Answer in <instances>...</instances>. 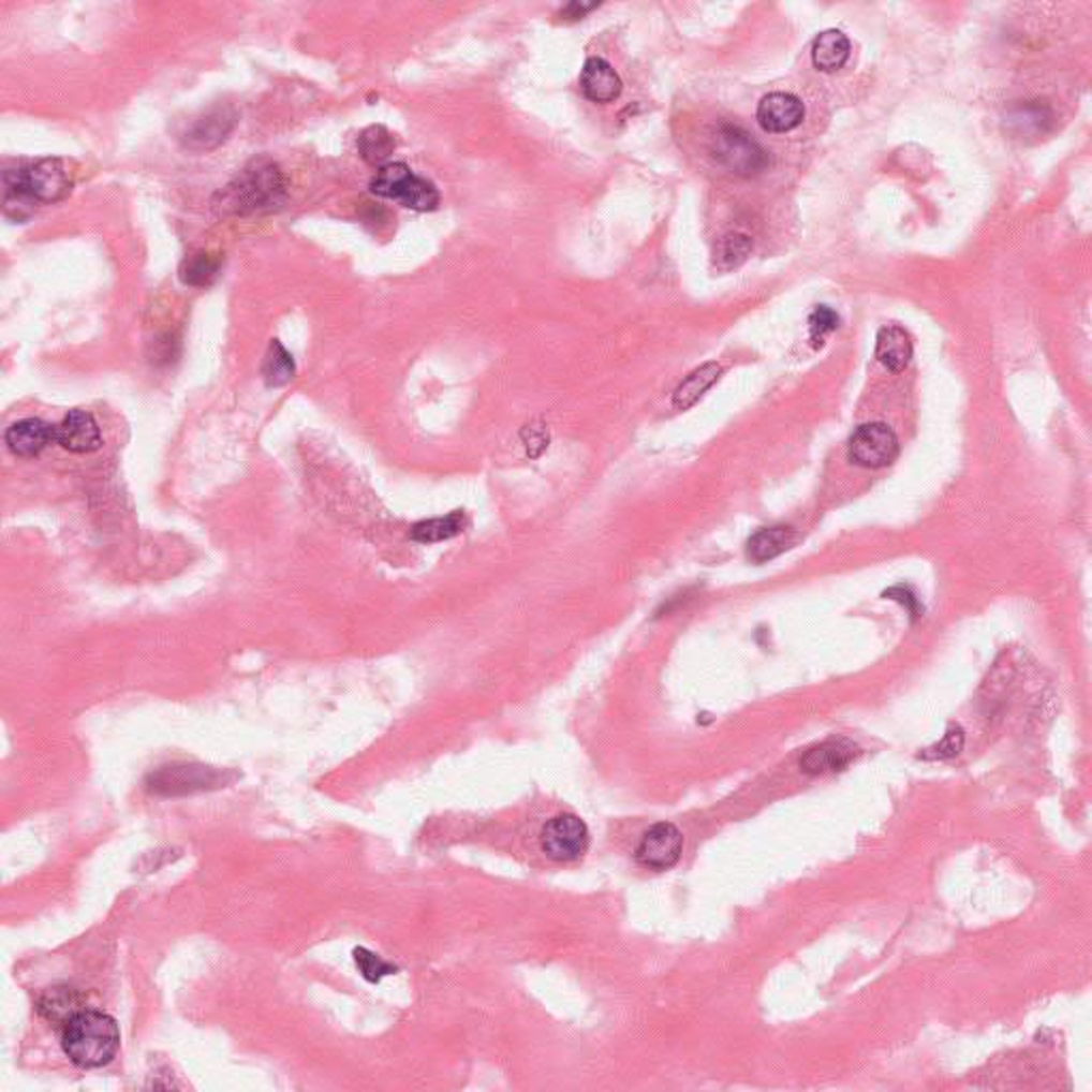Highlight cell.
I'll use <instances>...</instances> for the list:
<instances>
[{
    "label": "cell",
    "mask_w": 1092,
    "mask_h": 1092,
    "mask_svg": "<svg viewBox=\"0 0 1092 1092\" xmlns=\"http://www.w3.org/2000/svg\"><path fill=\"white\" fill-rule=\"evenodd\" d=\"M4 213L11 220L28 218L39 203L62 201L71 192V174L62 159H41L26 167L4 169Z\"/></svg>",
    "instance_id": "cell-1"
},
{
    "label": "cell",
    "mask_w": 1092,
    "mask_h": 1092,
    "mask_svg": "<svg viewBox=\"0 0 1092 1092\" xmlns=\"http://www.w3.org/2000/svg\"><path fill=\"white\" fill-rule=\"evenodd\" d=\"M286 178L278 163L267 157L252 159L216 196V209L222 213L271 211L286 198Z\"/></svg>",
    "instance_id": "cell-2"
},
{
    "label": "cell",
    "mask_w": 1092,
    "mask_h": 1092,
    "mask_svg": "<svg viewBox=\"0 0 1092 1092\" xmlns=\"http://www.w3.org/2000/svg\"><path fill=\"white\" fill-rule=\"evenodd\" d=\"M58 1035L64 1054L79 1069L105 1067L120 1050L118 1022L94 1009H82L60 1029Z\"/></svg>",
    "instance_id": "cell-3"
},
{
    "label": "cell",
    "mask_w": 1092,
    "mask_h": 1092,
    "mask_svg": "<svg viewBox=\"0 0 1092 1092\" xmlns=\"http://www.w3.org/2000/svg\"><path fill=\"white\" fill-rule=\"evenodd\" d=\"M369 190L375 196L397 201L416 211H433L440 203L436 183L416 176L405 163H386L380 167L369 182Z\"/></svg>",
    "instance_id": "cell-4"
},
{
    "label": "cell",
    "mask_w": 1092,
    "mask_h": 1092,
    "mask_svg": "<svg viewBox=\"0 0 1092 1092\" xmlns=\"http://www.w3.org/2000/svg\"><path fill=\"white\" fill-rule=\"evenodd\" d=\"M711 152L726 169L742 178H753L768 167L764 148L736 124L724 122L711 137Z\"/></svg>",
    "instance_id": "cell-5"
},
{
    "label": "cell",
    "mask_w": 1092,
    "mask_h": 1092,
    "mask_svg": "<svg viewBox=\"0 0 1092 1092\" xmlns=\"http://www.w3.org/2000/svg\"><path fill=\"white\" fill-rule=\"evenodd\" d=\"M541 845L550 860H578L589 847V828L580 817L572 813H559L546 822L541 832Z\"/></svg>",
    "instance_id": "cell-6"
},
{
    "label": "cell",
    "mask_w": 1092,
    "mask_h": 1092,
    "mask_svg": "<svg viewBox=\"0 0 1092 1092\" xmlns=\"http://www.w3.org/2000/svg\"><path fill=\"white\" fill-rule=\"evenodd\" d=\"M899 457V438L884 423H867L850 438V459L869 470L890 466Z\"/></svg>",
    "instance_id": "cell-7"
},
{
    "label": "cell",
    "mask_w": 1092,
    "mask_h": 1092,
    "mask_svg": "<svg viewBox=\"0 0 1092 1092\" xmlns=\"http://www.w3.org/2000/svg\"><path fill=\"white\" fill-rule=\"evenodd\" d=\"M683 854V835L681 830L670 822H660L651 826L638 847H636V860L640 867L649 871H668L673 869Z\"/></svg>",
    "instance_id": "cell-8"
},
{
    "label": "cell",
    "mask_w": 1092,
    "mask_h": 1092,
    "mask_svg": "<svg viewBox=\"0 0 1092 1092\" xmlns=\"http://www.w3.org/2000/svg\"><path fill=\"white\" fill-rule=\"evenodd\" d=\"M237 114L228 105H216L196 116L183 131L182 142L190 150H211L220 146L235 129Z\"/></svg>",
    "instance_id": "cell-9"
},
{
    "label": "cell",
    "mask_w": 1092,
    "mask_h": 1092,
    "mask_svg": "<svg viewBox=\"0 0 1092 1092\" xmlns=\"http://www.w3.org/2000/svg\"><path fill=\"white\" fill-rule=\"evenodd\" d=\"M56 444L69 453L88 455L103 446L101 427L86 410H71L60 425H56Z\"/></svg>",
    "instance_id": "cell-10"
},
{
    "label": "cell",
    "mask_w": 1092,
    "mask_h": 1092,
    "mask_svg": "<svg viewBox=\"0 0 1092 1092\" xmlns=\"http://www.w3.org/2000/svg\"><path fill=\"white\" fill-rule=\"evenodd\" d=\"M805 120V105L796 94L770 92L757 105V122L766 133H790Z\"/></svg>",
    "instance_id": "cell-11"
},
{
    "label": "cell",
    "mask_w": 1092,
    "mask_h": 1092,
    "mask_svg": "<svg viewBox=\"0 0 1092 1092\" xmlns=\"http://www.w3.org/2000/svg\"><path fill=\"white\" fill-rule=\"evenodd\" d=\"M858 755H860V749L856 742H852L847 738H832V740L811 747L800 757V768L807 774L837 772V770H845Z\"/></svg>",
    "instance_id": "cell-12"
},
{
    "label": "cell",
    "mask_w": 1092,
    "mask_h": 1092,
    "mask_svg": "<svg viewBox=\"0 0 1092 1092\" xmlns=\"http://www.w3.org/2000/svg\"><path fill=\"white\" fill-rule=\"evenodd\" d=\"M4 442L13 455L30 459L56 442V425L41 418H24L6 429Z\"/></svg>",
    "instance_id": "cell-13"
},
{
    "label": "cell",
    "mask_w": 1092,
    "mask_h": 1092,
    "mask_svg": "<svg viewBox=\"0 0 1092 1092\" xmlns=\"http://www.w3.org/2000/svg\"><path fill=\"white\" fill-rule=\"evenodd\" d=\"M218 783V774L207 766H165L150 779L159 794H186Z\"/></svg>",
    "instance_id": "cell-14"
},
{
    "label": "cell",
    "mask_w": 1092,
    "mask_h": 1092,
    "mask_svg": "<svg viewBox=\"0 0 1092 1092\" xmlns=\"http://www.w3.org/2000/svg\"><path fill=\"white\" fill-rule=\"evenodd\" d=\"M621 77L604 58H589L580 71V90L591 103H610L621 94Z\"/></svg>",
    "instance_id": "cell-15"
},
{
    "label": "cell",
    "mask_w": 1092,
    "mask_h": 1092,
    "mask_svg": "<svg viewBox=\"0 0 1092 1092\" xmlns=\"http://www.w3.org/2000/svg\"><path fill=\"white\" fill-rule=\"evenodd\" d=\"M84 1009V997L69 986H54L45 990L36 1001V1012L45 1018L56 1033Z\"/></svg>",
    "instance_id": "cell-16"
},
{
    "label": "cell",
    "mask_w": 1092,
    "mask_h": 1092,
    "mask_svg": "<svg viewBox=\"0 0 1092 1092\" xmlns=\"http://www.w3.org/2000/svg\"><path fill=\"white\" fill-rule=\"evenodd\" d=\"M875 355H877L880 364L884 365L886 369H890L892 373L905 371L907 365L911 364V357H913L910 334L899 325H886L877 334Z\"/></svg>",
    "instance_id": "cell-17"
},
{
    "label": "cell",
    "mask_w": 1092,
    "mask_h": 1092,
    "mask_svg": "<svg viewBox=\"0 0 1092 1092\" xmlns=\"http://www.w3.org/2000/svg\"><path fill=\"white\" fill-rule=\"evenodd\" d=\"M796 541H798V534L787 526L764 528L749 538L747 555L753 563H766V561L781 557L790 548H794Z\"/></svg>",
    "instance_id": "cell-18"
},
{
    "label": "cell",
    "mask_w": 1092,
    "mask_h": 1092,
    "mask_svg": "<svg viewBox=\"0 0 1092 1092\" xmlns=\"http://www.w3.org/2000/svg\"><path fill=\"white\" fill-rule=\"evenodd\" d=\"M852 54V43L841 30H824L813 41V64L822 73H835L845 67Z\"/></svg>",
    "instance_id": "cell-19"
},
{
    "label": "cell",
    "mask_w": 1092,
    "mask_h": 1092,
    "mask_svg": "<svg viewBox=\"0 0 1092 1092\" xmlns=\"http://www.w3.org/2000/svg\"><path fill=\"white\" fill-rule=\"evenodd\" d=\"M722 375V365L718 364H705L698 369H694L675 390L673 395V403L677 410H690L692 405L698 403V399L720 380Z\"/></svg>",
    "instance_id": "cell-20"
},
{
    "label": "cell",
    "mask_w": 1092,
    "mask_h": 1092,
    "mask_svg": "<svg viewBox=\"0 0 1092 1092\" xmlns=\"http://www.w3.org/2000/svg\"><path fill=\"white\" fill-rule=\"evenodd\" d=\"M220 269H222V256L201 250V252H194L183 259L182 265H180V280L186 286L205 289L218 280Z\"/></svg>",
    "instance_id": "cell-21"
},
{
    "label": "cell",
    "mask_w": 1092,
    "mask_h": 1092,
    "mask_svg": "<svg viewBox=\"0 0 1092 1092\" xmlns=\"http://www.w3.org/2000/svg\"><path fill=\"white\" fill-rule=\"evenodd\" d=\"M397 148V142H395V135L382 127V124H373V127H367L361 137H359V154L364 159L367 165L371 167H384L386 161L390 159V154L395 152Z\"/></svg>",
    "instance_id": "cell-22"
},
{
    "label": "cell",
    "mask_w": 1092,
    "mask_h": 1092,
    "mask_svg": "<svg viewBox=\"0 0 1092 1092\" xmlns=\"http://www.w3.org/2000/svg\"><path fill=\"white\" fill-rule=\"evenodd\" d=\"M461 530H463V513L455 511L446 517H436V519L416 523L410 532V538L420 545H433V543H444V541L455 538L457 534H461Z\"/></svg>",
    "instance_id": "cell-23"
},
{
    "label": "cell",
    "mask_w": 1092,
    "mask_h": 1092,
    "mask_svg": "<svg viewBox=\"0 0 1092 1092\" xmlns=\"http://www.w3.org/2000/svg\"><path fill=\"white\" fill-rule=\"evenodd\" d=\"M295 359L293 355L282 346L280 340H271L269 351L263 361V378L267 386H284L295 378Z\"/></svg>",
    "instance_id": "cell-24"
},
{
    "label": "cell",
    "mask_w": 1092,
    "mask_h": 1092,
    "mask_svg": "<svg viewBox=\"0 0 1092 1092\" xmlns=\"http://www.w3.org/2000/svg\"><path fill=\"white\" fill-rule=\"evenodd\" d=\"M753 244L747 235L742 233H728L720 239L718 244V250H715V263L720 265V269H734L738 265H742L751 252Z\"/></svg>",
    "instance_id": "cell-25"
},
{
    "label": "cell",
    "mask_w": 1092,
    "mask_h": 1092,
    "mask_svg": "<svg viewBox=\"0 0 1092 1092\" xmlns=\"http://www.w3.org/2000/svg\"><path fill=\"white\" fill-rule=\"evenodd\" d=\"M353 954H355V962H357V966H359L361 975H364L367 982H371V984H375V982H380L382 977H386V975H390V973H395V971H397V966H393L390 962L382 960L378 954H371V951H369V949H365V947H357Z\"/></svg>",
    "instance_id": "cell-26"
},
{
    "label": "cell",
    "mask_w": 1092,
    "mask_h": 1092,
    "mask_svg": "<svg viewBox=\"0 0 1092 1092\" xmlns=\"http://www.w3.org/2000/svg\"><path fill=\"white\" fill-rule=\"evenodd\" d=\"M837 327H839V314H837L832 308H828V306H817V308L813 310L811 319H809L811 342H813L815 346H820V344H822V340H824L828 334L837 331Z\"/></svg>",
    "instance_id": "cell-27"
},
{
    "label": "cell",
    "mask_w": 1092,
    "mask_h": 1092,
    "mask_svg": "<svg viewBox=\"0 0 1092 1092\" xmlns=\"http://www.w3.org/2000/svg\"><path fill=\"white\" fill-rule=\"evenodd\" d=\"M964 747V732L956 726L945 732V736L930 749H926L921 753L924 759H949V757H956Z\"/></svg>",
    "instance_id": "cell-28"
},
{
    "label": "cell",
    "mask_w": 1092,
    "mask_h": 1092,
    "mask_svg": "<svg viewBox=\"0 0 1092 1092\" xmlns=\"http://www.w3.org/2000/svg\"><path fill=\"white\" fill-rule=\"evenodd\" d=\"M521 438H523V444H526V451L532 459L541 457L548 448V425L543 420H534L530 425L523 427L521 431Z\"/></svg>",
    "instance_id": "cell-29"
},
{
    "label": "cell",
    "mask_w": 1092,
    "mask_h": 1092,
    "mask_svg": "<svg viewBox=\"0 0 1092 1092\" xmlns=\"http://www.w3.org/2000/svg\"><path fill=\"white\" fill-rule=\"evenodd\" d=\"M884 597H888V600H895V602L903 604V606L907 608L911 619H917V617H921V613H924V606L919 604V600L915 597V593L911 591L910 587H905V585L890 587V589L884 593Z\"/></svg>",
    "instance_id": "cell-30"
},
{
    "label": "cell",
    "mask_w": 1092,
    "mask_h": 1092,
    "mask_svg": "<svg viewBox=\"0 0 1092 1092\" xmlns=\"http://www.w3.org/2000/svg\"><path fill=\"white\" fill-rule=\"evenodd\" d=\"M595 6H597L595 2H593V4H582V2H570V4H567V6L563 9V11H561V15H563V17H567V19H580V17H585V13L593 11Z\"/></svg>",
    "instance_id": "cell-31"
}]
</instances>
